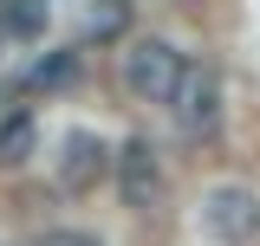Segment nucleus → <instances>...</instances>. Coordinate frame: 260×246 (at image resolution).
<instances>
[{"label": "nucleus", "instance_id": "39448f33", "mask_svg": "<svg viewBox=\"0 0 260 246\" xmlns=\"http://www.w3.org/2000/svg\"><path fill=\"white\" fill-rule=\"evenodd\" d=\"M59 188L65 194H85V188L104 182V169H111V149H104V136L98 130H65V143H59Z\"/></svg>", "mask_w": 260, "mask_h": 246}, {"label": "nucleus", "instance_id": "6e6552de", "mask_svg": "<svg viewBox=\"0 0 260 246\" xmlns=\"http://www.w3.org/2000/svg\"><path fill=\"white\" fill-rule=\"evenodd\" d=\"M52 20L46 0H0V39H39Z\"/></svg>", "mask_w": 260, "mask_h": 246}, {"label": "nucleus", "instance_id": "f257e3e1", "mask_svg": "<svg viewBox=\"0 0 260 246\" xmlns=\"http://www.w3.org/2000/svg\"><path fill=\"white\" fill-rule=\"evenodd\" d=\"M169 110H176V130L182 136H215V123H221V78H215V65H189L176 71V85L162 97Z\"/></svg>", "mask_w": 260, "mask_h": 246}, {"label": "nucleus", "instance_id": "1a4fd4ad", "mask_svg": "<svg viewBox=\"0 0 260 246\" xmlns=\"http://www.w3.org/2000/svg\"><path fill=\"white\" fill-rule=\"evenodd\" d=\"M72 78H78V52H52V59H39L26 71L32 91H59V85H72Z\"/></svg>", "mask_w": 260, "mask_h": 246}, {"label": "nucleus", "instance_id": "423d86ee", "mask_svg": "<svg viewBox=\"0 0 260 246\" xmlns=\"http://www.w3.org/2000/svg\"><path fill=\"white\" fill-rule=\"evenodd\" d=\"M32 149H39V123H32V110L0 117V169H26Z\"/></svg>", "mask_w": 260, "mask_h": 246}, {"label": "nucleus", "instance_id": "f03ea898", "mask_svg": "<svg viewBox=\"0 0 260 246\" xmlns=\"http://www.w3.org/2000/svg\"><path fill=\"white\" fill-rule=\"evenodd\" d=\"M176 71H182V52L169 46V39H137L124 52V91H130V104H162L169 97V85H176Z\"/></svg>", "mask_w": 260, "mask_h": 246}, {"label": "nucleus", "instance_id": "9d476101", "mask_svg": "<svg viewBox=\"0 0 260 246\" xmlns=\"http://www.w3.org/2000/svg\"><path fill=\"white\" fill-rule=\"evenodd\" d=\"M39 246H98V240H91V233H72V227H65V233H46Z\"/></svg>", "mask_w": 260, "mask_h": 246}, {"label": "nucleus", "instance_id": "20e7f679", "mask_svg": "<svg viewBox=\"0 0 260 246\" xmlns=\"http://www.w3.org/2000/svg\"><path fill=\"white\" fill-rule=\"evenodd\" d=\"M111 169H117V194H124V208H156L162 201V162L150 149V136H130L124 149L111 155Z\"/></svg>", "mask_w": 260, "mask_h": 246}, {"label": "nucleus", "instance_id": "0eeeda50", "mask_svg": "<svg viewBox=\"0 0 260 246\" xmlns=\"http://www.w3.org/2000/svg\"><path fill=\"white\" fill-rule=\"evenodd\" d=\"M130 13H137V0H85V39H98V46L124 39Z\"/></svg>", "mask_w": 260, "mask_h": 246}, {"label": "nucleus", "instance_id": "7ed1b4c3", "mask_svg": "<svg viewBox=\"0 0 260 246\" xmlns=\"http://www.w3.org/2000/svg\"><path fill=\"white\" fill-rule=\"evenodd\" d=\"M202 227H208L221 246H247V240L260 233V194H254V188H241V182L208 188V194H202Z\"/></svg>", "mask_w": 260, "mask_h": 246}]
</instances>
